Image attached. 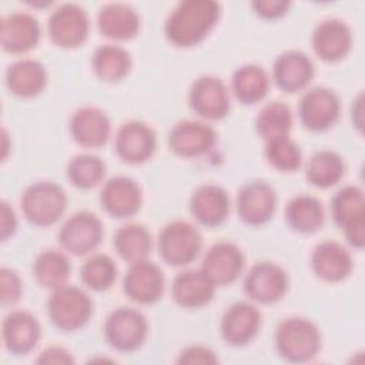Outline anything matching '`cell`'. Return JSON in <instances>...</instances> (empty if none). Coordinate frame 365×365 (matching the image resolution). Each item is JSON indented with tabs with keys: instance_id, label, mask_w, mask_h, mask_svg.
<instances>
[{
	"instance_id": "1f68e13d",
	"label": "cell",
	"mask_w": 365,
	"mask_h": 365,
	"mask_svg": "<svg viewBox=\"0 0 365 365\" xmlns=\"http://www.w3.org/2000/svg\"><path fill=\"white\" fill-rule=\"evenodd\" d=\"M70 271L71 267L68 258L56 250L43 251L33 264V275L36 281L48 289H57L66 285Z\"/></svg>"
},
{
	"instance_id": "603a6c76",
	"label": "cell",
	"mask_w": 365,
	"mask_h": 365,
	"mask_svg": "<svg viewBox=\"0 0 365 365\" xmlns=\"http://www.w3.org/2000/svg\"><path fill=\"white\" fill-rule=\"evenodd\" d=\"M40 40L37 19L29 13H11L1 20V46L9 53H26Z\"/></svg>"
},
{
	"instance_id": "7402d4cb",
	"label": "cell",
	"mask_w": 365,
	"mask_h": 365,
	"mask_svg": "<svg viewBox=\"0 0 365 365\" xmlns=\"http://www.w3.org/2000/svg\"><path fill=\"white\" fill-rule=\"evenodd\" d=\"M311 265L318 278L338 282L345 279L352 271V258L339 242L322 241L312 251Z\"/></svg>"
},
{
	"instance_id": "3957f363",
	"label": "cell",
	"mask_w": 365,
	"mask_h": 365,
	"mask_svg": "<svg viewBox=\"0 0 365 365\" xmlns=\"http://www.w3.org/2000/svg\"><path fill=\"white\" fill-rule=\"evenodd\" d=\"M51 324L61 331H77L83 328L93 312V302L78 287L63 285L53 289L47 302Z\"/></svg>"
},
{
	"instance_id": "4fadbf2b",
	"label": "cell",
	"mask_w": 365,
	"mask_h": 365,
	"mask_svg": "<svg viewBox=\"0 0 365 365\" xmlns=\"http://www.w3.org/2000/svg\"><path fill=\"white\" fill-rule=\"evenodd\" d=\"M164 274L160 267L151 261L141 259L130 264L124 277L125 295L138 304H153L164 292Z\"/></svg>"
},
{
	"instance_id": "8d00e7d4",
	"label": "cell",
	"mask_w": 365,
	"mask_h": 365,
	"mask_svg": "<svg viewBox=\"0 0 365 365\" xmlns=\"http://www.w3.org/2000/svg\"><path fill=\"white\" fill-rule=\"evenodd\" d=\"M106 174V164L93 154H78L71 158L67 167V177L71 184L81 190L96 187Z\"/></svg>"
},
{
	"instance_id": "ee69618b",
	"label": "cell",
	"mask_w": 365,
	"mask_h": 365,
	"mask_svg": "<svg viewBox=\"0 0 365 365\" xmlns=\"http://www.w3.org/2000/svg\"><path fill=\"white\" fill-rule=\"evenodd\" d=\"M17 220L13 208L7 202H1V240L6 241L16 231Z\"/></svg>"
},
{
	"instance_id": "7c38bea8",
	"label": "cell",
	"mask_w": 365,
	"mask_h": 365,
	"mask_svg": "<svg viewBox=\"0 0 365 365\" xmlns=\"http://www.w3.org/2000/svg\"><path fill=\"white\" fill-rule=\"evenodd\" d=\"M277 195L274 188L261 180L247 182L237 197V211L240 218L248 225H262L275 212Z\"/></svg>"
},
{
	"instance_id": "7bdbcfd3",
	"label": "cell",
	"mask_w": 365,
	"mask_h": 365,
	"mask_svg": "<svg viewBox=\"0 0 365 365\" xmlns=\"http://www.w3.org/2000/svg\"><path fill=\"white\" fill-rule=\"evenodd\" d=\"M38 364H73L74 359L68 351L61 346H50L37 358Z\"/></svg>"
},
{
	"instance_id": "4316f807",
	"label": "cell",
	"mask_w": 365,
	"mask_h": 365,
	"mask_svg": "<svg viewBox=\"0 0 365 365\" xmlns=\"http://www.w3.org/2000/svg\"><path fill=\"white\" fill-rule=\"evenodd\" d=\"M97 24L103 36L113 40H128L137 34L140 19L131 6L124 3H110L101 7Z\"/></svg>"
},
{
	"instance_id": "9a60e30c",
	"label": "cell",
	"mask_w": 365,
	"mask_h": 365,
	"mask_svg": "<svg viewBox=\"0 0 365 365\" xmlns=\"http://www.w3.org/2000/svg\"><path fill=\"white\" fill-rule=\"evenodd\" d=\"M155 144V133L141 121H128L115 134V151L123 161L130 164L147 161L154 154Z\"/></svg>"
},
{
	"instance_id": "836d02e7",
	"label": "cell",
	"mask_w": 365,
	"mask_h": 365,
	"mask_svg": "<svg viewBox=\"0 0 365 365\" xmlns=\"http://www.w3.org/2000/svg\"><path fill=\"white\" fill-rule=\"evenodd\" d=\"M344 173L345 165L342 158L331 150L315 153L307 165L308 181L319 188L335 185L344 177Z\"/></svg>"
},
{
	"instance_id": "b9f144b4",
	"label": "cell",
	"mask_w": 365,
	"mask_h": 365,
	"mask_svg": "<svg viewBox=\"0 0 365 365\" xmlns=\"http://www.w3.org/2000/svg\"><path fill=\"white\" fill-rule=\"evenodd\" d=\"M288 7L289 3L282 0H259L252 3L255 13L264 19H278L287 13Z\"/></svg>"
},
{
	"instance_id": "6da1fadb",
	"label": "cell",
	"mask_w": 365,
	"mask_h": 365,
	"mask_svg": "<svg viewBox=\"0 0 365 365\" xmlns=\"http://www.w3.org/2000/svg\"><path fill=\"white\" fill-rule=\"evenodd\" d=\"M220 13V4L211 0L181 1L165 20V37L178 47L195 46L214 29Z\"/></svg>"
},
{
	"instance_id": "83f0119b",
	"label": "cell",
	"mask_w": 365,
	"mask_h": 365,
	"mask_svg": "<svg viewBox=\"0 0 365 365\" xmlns=\"http://www.w3.org/2000/svg\"><path fill=\"white\" fill-rule=\"evenodd\" d=\"M47 81V74L41 63L23 58L13 63L6 73L9 90L20 97H34L43 91Z\"/></svg>"
},
{
	"instance_id": "e575fe53",
	"label": "cell",
	"mask_w": 365,
	"mask_h": 365,
	"mask_svg": "<svg viewBox=\"0 0 365 365\" xmlns=\"http://www.w3.org/2000/svg\"><path fill=\"white\" fill-rule=\"evenodd\" d=\"M331 212L334 221L345 230L354 222L365 220L364 192L359 187L346 185L341 188L331 201Z\"/></svg>"
},
{
	"instance_id": "277c9868",
	"label": "cell",
	"mask_w": 365,
	"mask_h": 365,
	"mask_svg": "<svg viewBox=\"0 0 365 365\" xmlns=\"http://www.w3.org/2000/svg\"><path fill=\"white\" fill-rule=\"evenodd\" d=\"M66 204L64 190L51 181L34 182L21 195V210L26 218L40 227L54 224L63 215Z\"/></svg>"
},
{
	"instance_id": "f1b7e54d",
	"label": "cell",
	"mask_w": 365,
	"mask_h": 365,
	"mask_svg": "<svg viewBox=\"0 0 365 365\" xmlns=\"http://www.w3.org/2000/svg\"><path fill=\"white\" fill-rule=\"evenodd\" d=\"M325 212L321 201L312 195H297L285 208V220L288 225L301 234H311L324 224Z\"/></svg>"
},
{
	"instance_id": "d590c367",
	"label": "cell",
	"mask_w": 365,
	"mask_h": 365,
	"mask_svg": "<svg viewBox=\"0 0 365 365\" xmlns=\"http://www.w3.org/2000/svg\"><path fill=\"white\" fill-rule=\"evenodd\" d=\"M292 127L291 108L282 101L268 103L257 115L255 128L257 133L265 140L289 135Z\"/></svg>"
},
{
	"instance_id": "44dd1931",
	"label": "cell",
	"mask_w": 365,
	"mask_h": 365,
	"mask_svg": "<svg viewBox=\"0 0 365 365\" xmlns=\"http://www.w3.org/2000/svg\"><path fill=\"white\" fill-rule=\"evenodd\" d=\"M40 324L27 311L10 312L1 324L4 346L16 355L30 352L40 339Z\"/></svg>"
},
{
	"instance_id": "60d3db41",
	"label": "cell",
	"mask_w": 365,
	"mask_h": 365,
	"mask_svg": "<svg viewBox=\"0 0 365 365\" xmlns=\"http://www.w3.org/2000/svg\"><path fill=\"white\" fill-rule=\"evenodd\" d=\"M217 361L215 354L210 348L200 345L185 348L177 359L178 364H215Z\"/></svg>"
},
{
	"instance_id": "30bf717a",
	"label": "cell",
	"mask_w": 365,
	"mask_h": 365,
	"mask_svg": "<svg viewBox=\"0 0 365 365\" xmlns=\"http://www.w3.org/2000/svg\"><path fill=\"white\" fill-rule=\"evenodd\" d=\"M288 288L287 272L269 261L257 262L247 274L244 289L247 295L259 304L279 301Z\"/></svg>"
},
{
	"instance_id": "d6a6232c",
	"label": "cell",
	"mask_w": 365,
	"mask_h": 365,
	"mask_svg": "<svg viewBox=\"0 0 365 365\" xmlns=\"http://www.w3.org/2000/svg\"><path fill=\"white\" fill-rule=\"evenodd\" d=\"M93 68L103 81H120L131 68V57L128 51L120 46L104 44L94 51Z\"/></svg>"
},
{
	"instance_id": "4dcf8cb0",
	"label": "cell",
	"mask_w": 365,
	"mask_h": 365,
	"mask_svg": "<svg viewBox=\"0 0 365 365\" xmlns=\"http://www.w3.org/2000/svg\"><path fill=\"white\" fill-rule=\"evenodd\" d=\"M113 244L117 254L124 261L133 264L147 259L151 251V235L147 228L140 224H127L117 230Z\"/></svg>"
},
{
	"instance_id": "ab89813d",
	"label": "cell",
	"mask_w": 365,
	"mask_h": 365,
	"mask_svg": "<svg viewBox=\"0 0 365 365\" xmlns=\"http://www.w3.org/2000/svg\"><path fill=\"white\" fill-rule=\"evenodd\" d=\"M1 302L3 305H13L20 299L21 281L16 271L10 268H1Z\"/></svg>"
},
{
	"instance_id": "74e56055",
	"label": "cell",
	"mask_w": 365,
	"mask_h": 365,
	"mask_svg": "<svg viewBox=\"0 0 365 365\" xmlns=\"http://www.w3.org/2000/svg\"><path fill=\"white\" fill-rule=\"evenodd\" d=\"M80 277L84 285L93 291H104L113 285L117 277L114 261L106 254L90 257L80 269Z\"/></svg>"
},
{
	"instance_id": "ba28073f",
	"label": "cell",
	"mask_w": 365,
	"mask_h": 365,
	"mask_svg": "<svg viewBox=\"0 0 365 365\" xmlns=\"http://www.w3.org/2000/svg\"><path fill=\"white\" fill-rule=\"evenodd\" d=\"M88 16L83 7L74 3L58 6L48 19V36L51 41L64 48H73L84 43L88 34Z\"/></svg>"
},
{
	"instance_id": "5bb4252c",
	"label": "cell",
	"mask_w": 365,
	"mask_h": 365,
	"mask_svg": "<svg viewBox=\"0 0 365 365\" xmlns=\"http://www.w3.org/2000/svg\"><path fill=\"white\" fill-rule=\"evenodd\" d=\"M217 134L212 127L201 121L184 120L177 123L168 134V145L180 157L191 158L212 150Z\"/></svg>"
},
{
	"instance_id": "5b68a950",
	"label": "cell",
	"mask_w": 365,
	"mask_h": 365,
	"mask_svg": "<svg viewBox=\"0 0 365 365\" xmlns=\"http://www.w3.org/2000/svg\"><path fill=\"white\" fill-rule=\"evenodd\" d=\"M145 317L133 308L120 307L110 312L104 324V336L110 346L121 352L138 349L147 336Z\"/></svg>"
},
{
	"instance_id": "8992f818",
	"label": "cell",
	"mask_w": 365,
	"mask_h": 365,
	"mask_svg": "<svg viewBox=\"0 0 365 365\" xmlns=\"http://www.w3.org/2000/svg\"><path fill=\"white\" fill-rule=\"evenodd\" d=\"M201 250V235L187 221L167 224L158 237V251L170 265H187L194 261Z\"/></svg>"
},
{
	"instance_id": "e0dca14e",
	"label": "cell",
	"mask_w": 365,
	"mask_h": 365,
	"mask_svg": "<svg viewBox=\"0 0 365 365\" xmlns=\"http://www.w3.org/2000/svg\"><path fill=\"white\" fill-rule=\"evenodd\" d=\"M244 268L242 251L232 242H215L205 254L201 269L215 285L234 282Z\"/></svg>"
},
{
	"instance_id": "ac0fdd59",
	"label": "cell",
	"mask_w": 365,
	"mask_h": 365,
	"mask_svg": "<svg viewBox=\"0 0 365 365\" xmlns=\"http://www.w3.org/2000/svg\"><path fill=\"white\" fill-rule=\"evenodd\" d=\"M261 327V314L250 302H235L222 315L221 334L232 346L247 345L255 338Z\"/></svg>"
},
{
	"instance_id": "2e32d148",
	"label": "cell",
	"mask_w": 365,
	"mask_h": 365,
	"mask_svg": "<svg viewBox=\"0 0 365 365\" xmlns=\"http://www.w3.org/2000/svg\"><path fill=\"white\" fill-rule=\"evenodd\" d=\"M143 195L138 184L124 175L110 178L100 192L101 207L115 218L134 215L141 207Z\"/></svg>"
},
{
	"instance_id": "7a4b0ae2",
	"label": "cell",
	"mask_w": 365,
	"mask_h": 365,
	"mask_svg": "<svg viewBox=\"0 0 365 365\" xmlns=\"http://www.w3.org/2000/svg\"><path fill=\"white\" fill-rule=\"evenodd\" d=\"M275 345L284 359L289 362H307L319 352L321 335L315 324L309 319L292 317L278 325Z\"/></svg>"
},
{
	"instance_id": "f35d334b",
	"label": "cell",
	"mask_w": 365,
	"mask_h": 365,
	"mask_svg": "<svg viewBox=\"0 0 365 365\" xmlns=\"http://www.w3.org/2000/svg\"><path fill=\"white\" fill-rule=\"evenodd\" d=\"M265 157L268 163L279 171H295L302 163V153L289 135L265 141Z\"/></svg>"
},
{
	"instance_id": "8fae6325",
	"label": "cell",
	"mask_w": 365,
	"mask_h": 365,
	"mask_svg": "<svg viewBox=\"0 0 365 365\" xmlns=\"http://www.w3.org/2000/svg\"><path fill=\"white\" fill-rule=\"evenodd\" d=\"M190 107L207 120L224 118L230 111V94L218 77H198L188 93Z\"/></svg>"
},
{
	"instance_id": "ffe728a7",
	"label": "cell",
	"mask_w": 365,
	"mask_h": 365,
	"mask_svg": "<svg viewBox=\"0 0 365 365\" xmlns=\"http://www.w3.org/2000/svg\"><path fill=\"white\" fill-rule=\"evenodd\" d=\"M272 76L281 90L295 93L305 88L312 80L314 64L305 53L289 50L277 57L272 66Z\"/></svg>"
},
{
	"instance_id": "d6986e66",
	"label": "cell",
	"mask_w": 365,
	"mask_h": 365,
	"mask_svg": "<svg viewBox=\"0 0 365 365\" xmlns=\"http://www.w3.org/2000/svg\"><path fill=\"white\" fill-rule=\"evenodd\" d=\"M352 44L349 27L336 19L321 21L312 33V48L324 61H338L344 58Z\"/></svg>"
},
{
	"instance_id": "d4e9b609",
	"label": "cell",
	"mask_w": 365,
	"mask_h": 365,
	"mask_svg": "<svg viewBox=\"0 0 365 365\" xmlns=\"http://www.w3.org/2000/svg\"><path fill=\"white\" fill-rule=\"evenodd\" d=\"M190 210L200 224L205 227L220 225L230 211L228 194L220 185L204 184L194 191Z\"/></svg>"
},
{
	"instance_id": "cb8c5ba5",
	"label": "cell",
	"mask_w": 365,
	"mask_h": 365,
	"mask_svg": "<svg viewBox=\"0 0 365 365\" xmlns=\"http://www.w3.org/2000/svg\"><path fill=\"white\" fill-rule=\"evenodd\" d=\"M215 284L200 269H188L180 272L171 287L174 301L182 308H200L208 304L215 291Z\"/></svg>"
},
{
	"instance_id": "9c48e42d",
	"label": "cell",
	"mask_w": 365,
	"mask_h": 365,
	"mask_svg": "<svg viewBox=\"0 0 365 365\" xmlns=\"http://www.w3.org/2000/svg\"><path fill=\"white\" fill-rule=\"evenodd\" d=\"M341 111L338 96L327 87L308 90L299 101V118L311 131H325L332 127Z\"/></svg>"
},
{
	"instance_id": "484cf974",
	"label": "cell",
	"mask_w": 365,
	"mask_h": 365,
	"mask_svg": "<svg viewBox=\"0 0 365 365\" xmlns=\"http://www.w3.org/2000/svg\"><path fill=\"white\" fill-rule=\"evenodd\" d=\"M110 130L108 117L96 107H83L70 120L71 135L83 147L96 148L104 145L108 140Z\"/></svg>"
},
{
	"instance_id": "f546056e",
	"label": "cell",
	"mask_w": 365,
	"mask_h": 365,
	"mask_svg": "<svg viewBox=\"0 0 365 365\" xmlns=\"http://www.w3.org/2000/svg\"><path fill=\"white\" fill-rule=\"evenodd\" d=\"M231 83L237 100L242 104L261 101L269 88V78L265 70L257 64H245L237 68Z\"/></svg>"
},
{
	"instance_id": "52a82bcc",
	"label": "cell",
	"mask_w": 365,
	"mask_h": 365,
	"mask_svg": "<svg viewBox=\"0 0 365 365\" xmlns=\"http://www.w3.org/2000/svg\"><path fill=\"white\" fill-rule=\"evenodd\" d=\"M103 224L88 211L73 214L61 227L58 240L63 248L74 255H86L96 250L103 240Z\"/></svg>"
}]
</instances>
